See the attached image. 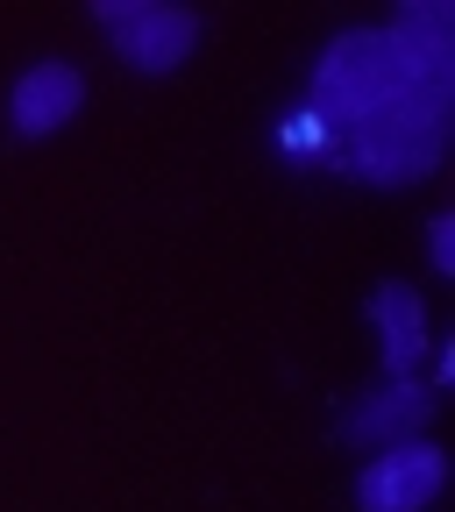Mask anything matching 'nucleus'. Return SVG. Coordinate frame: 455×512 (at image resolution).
I'll return each instance as SVG.
<instances>
[{"instance_id":"7","label":"nucleus","mask_w":455,"mask_h":512,"mask_svg":"<svg viewBox=\"0 0 455 512\" xmlns=\"http://www.w3.org/2000/svg\"><path fill=\"white\" fill-rule=\"evenodd\" d=\"M434 420V392L420 377H384L377 392L349 413V441H363V448H392V441H420V427Z\"/></svg>"},{"instance_id":"2","label":"nucleus","mask_w":455,"mask_h":512,"mask_svg":"<svg viewBox=\"0 0 455 512\" xmlns=\"http://www.w3.org/2000/svg\"><path fill=\"white\" fill-rule=\"evenodd\" d=\"M399 86H406V72L392 57V36L384 29H349V36H335L328 50H320L313 86H306V114L320 121V136H342V128H356Z\"/></svg>"},{"instance_id":"1","label":"nucleus","mask_w":455,"mask_h":512,"mask_svg":"<svg viewBox=\"0 0 455 512\" xmlns=\"http://www.w3.org/2000/svg\"><path fill=\"white\" fill-rule=\"evenodd\" d=\"M448 107H455V86H399L392 100H377L356 128H342V157L356 178L370 185H420L434 178L441 150H448Z\"/></svg>"},{"instance_id":"4","label":"nucleus","mask_w":455,"mask_h":512,"mask_svg":"<svg viewBox=\"0 0 455 512\" xmlns=\"http://www.w3.org/2000/svg\"><path fill=\"white\" fill-rule=\"evenodd\" d=\"M441 484H448V456L434 441H392L363 463L356 505L363 512H420V505L441 498Z\"/></svg>"},{"instance_id":"3","label":"nucleus","mask_w":455,"mask_h":512,"mask_svg":"<svg viewBox=\"0 0 455 512\" xmlns=\"http://www.w3.org/2000/svg\"><path fill=\"white\" fill-rule=\"evenodd\" d=\"M93 22H100L107 43L136 64V72H150V79L178 72V64L192 57V43H200V15L178 8V0H100Z\"/></svg>"},{"instance_id":"5","label":"nucleus","mask_w":455,"mask_h":512,"mask_svg":"<svg viewBox=\"0 0 455 512\" xmlns=\"http://www.w3.org/2000/svg\"><path fill=\"white\" fill-rule=\"evenodd\" d=\"M384 36H392V57L413 86H455V8L413 0L399 15V29H384Z\"/></svg>"},{"instance_id":"8","label":"nucleus","mask_w":455,"mask_h":512,"mask_svg":"<svg viewBox=\"0 0 455 512\" xmlns=\"http://www.w3.org/2000/svg\"><path fill=\"white\" fill-rule=\"evenodd\" d=\"M370 320H377V335H384V370H392V377H413L420 356H427V306H420V292L377 285V292H370Z\"/></svg>"},{"instance_id":"6","label":"nucleus","mask_w":455,"mask_h":512,"mask_svg":"<svg viewBox=\"0 0 455 512\" xmlns=\"http://www.w3.org/2000/svg\"><path fill=\"white\" fill-rule=\"evenodd\" d=\"M79 107H86V79H79V64H57V57L29 64V72L15 79V93H8L15 136H57Z\"/></svg>"},{"instance_id":"9","label":"nucleus","mask_w":455,"mask_h":512,"mask_svg":"<svg viewBox=\"0 0 455 512\" xmlns=\"http://www.w3.org/2000/svg\"><path fill=\"white\" fill-rule=\"evenodd\" d=\"M427 235H434V271H455V221L441 214V221H434Z\"/></svg>"}]
</instances>
